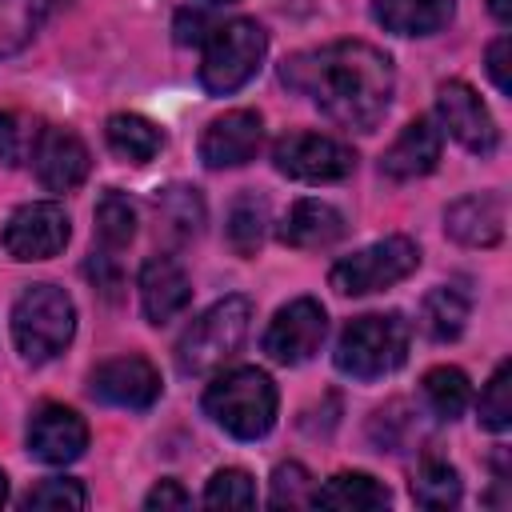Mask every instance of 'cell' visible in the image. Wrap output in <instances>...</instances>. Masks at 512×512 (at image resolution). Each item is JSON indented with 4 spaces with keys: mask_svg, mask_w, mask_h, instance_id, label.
<instances>
[{
    "mask_svg": "<svg viewBox=\"0 0 512 512\" xmlns=\"http://www.w3.org/2000/svg\"><path fill=\"white\" fill-rule=\"evenodd\" d=\"M280 80L292 92H304L328 120L356 132H372L380 124L396 88L388 52L368 40H336L296 52L280 64Z\"/></svg>",
    "mask_w": 512,
    "mask_h": 512,
    "instance_id": "obj_1",
    "label": "cell"
},
{
    "mask_svg": "<svg viewBox=\"0 0 512 512\" xmlns=\"http://www.w3.org/2000/svg\"><path fill=\"white\" fill-rule=\"evenodd\" d=\"M412 328L400 312H368L348 320L336 340V368L352 380H380L408 360Z\"/></svg>",
    "mask_w": 512,
    "mask_h": 512,
    "instance_id": "obj_2",
    "label": "cell"
},
{
    "mask_svg": "<svg viewBox=\"0 0 512 512\" xmlns=\"http://www.w3.org/2000/svg\"><path fill=\"white\" fill-rule=\"evenodd\" d=\"M204 412L236 440H260L276 424V384L260 368H232L204 392Z\"/></svg>",
    "mask_w": 512,
    "mask_h": 512,
    "instance_id": "obj_3",
    "label": "cell"
},
{
    "mask_svg": "<svg viewBox=\"0 0 512 512\" xmlns=\"http://www.w3.org/2000/svg\"><path fill=\"white\" fill-rule=\"evenodd\" d=\"M76 332V304L56 284H32L20 292L12 308V340L16 352L32 364H44L68 348Z\"/></svg>",
    "mask_w": 512,
    "mask_h": 512,
    "instance_id": "obj_4",
    "label": "cell"
},
{
    "mask_svg": "<svg viewBox=\"0 0 512 512\" xmlns=\"http://www.w3.org/2000/svg\"><path fill=\"white\" fill-rule=\"evenodd\" d=\"M252 328V300L248 296H224L208 312H200L188 332L176 344V364L188 376H208L224 360H232Z\"/></svg>",
    "mask_w": 512,
    "mask_h": 512,
    "instance_id": "obj_5",
    "label": "cell"
},
{
    "mask_svg": "<svg viewBox=\"0 0 512 512\" xmlns=\"http://www.w3.org/2000/svg\"><path fill=\"white\" fill-rule=\"evenodd\" d=\"M268 36L256 20H228L216 24L204 40V56H200V84L212 96H228L236 88H244L260 60H264Z\"/></svg>",
    "mask_w": 512,
    "mask_h": 512,
    "instance_id": "obj_6",
    "label": "cell"
},
{
    "mask_svg": "<svg viewBox=\"0 0 512 512\" xmlns=\"http://www.w3.org/2000/svg\"><path fill=\"white\" fill-rule=\"evenodd\" d=\"M420 264V248L416 240L408 236H384L344 260L332 264L328 272V284L340 292V296H368V292H380V288H392L400 280H408Z\"/></svg>",
    "mask_w": 512,
    "mask_h": 512,
    "instance_id": "obj_7",
    "label": "cell"
},
{
    "mask_svg": "<svg viewBox=\"0 0 512 512\" xmlns=\"http://www.w3.org/2000/svg\"><path fill=\"white\" fill-rule=\"evenodd\" d=\"M272 164L288 180H300V184H332V180L352 176L356 152L348 144L332 140V136H320V132H292V136H280L272 144Z\"/></svg>",
    "mask_w": 512,
    "mask_h": 512,
    "instance_id": "obj_8",
    "label": "cell"
},
{
    "mask_svg": "<svg viewBox=\"0 0 512 512\" xmlns=\"http://www.w3.org/2000/svg\"><path fill=\"white\" fill-rule=\"evenodd\" d=\"M72 228H68V212L56 200H32L20 204L8 224H4V248L12 260H52L64 252Z\"/></svg>",
    "mask_w": 512,
    "mask_h": 512,
    "instance_id": "obj_9",
    "label": "cell"
},
{
    "mask_svg": "<svg viewBox=\"0 0 512 512\" xmlns=\"http://www.w3.org/2000/svg\"><path fill=\"white\" fill-rule=\"evenodd\" d=\"M324 332H328V316H324L320 300L300 296V300L284 304L272 316V324L264 332V352L276 364H288L292 368V364H304V360H312L320 352Z\"/></svg>",
    "mask_w": 512,
    "mask_h": 512,
    "instance_id": "obj_10",
    "label": "cell"
},
{
    "mask_svg": "<svg viewBox=\"0 0 512 512\" xmlns=\"http://www.w3.org/2000/svg\"><path fill=\"white\" fill-rule=\"evenodd\" d=\"M436 116H440V132H448L456 144H464L476 156H488L500 140L496 120L488 116L484 100L464 84V80H448L436 92Z\"/></svg>",
    "mask_w": 512,
    "mask_h": 512,
    "instance_id": "obj_11",
    "label": "cell"
},
{
    "mask_svg": "<svg viewBox=\"0 0 512 512\" xmlns=\"http://www.w3.org/2000/svg\"><path fill=\"white\" fill-rule=\"evenodd\" d=\"M32 168L48 192H72L88 180L92 156H88V144L72 128L48 124V128H40V136L32 144Z\"/></svg>",
    "mask_w": 512,
    "mask_h": 512,
    "instance_id": "obj_12",
    "label": "cell"
},
{
    "mask_svg": "<svg viewBox=\"0 0 512 512\" xmlns=\"http://www.w3.org/2000/svg\"><path fill=\"white\" fill-rule=\"evenodd\" d=\"M88 448V424L64 404H40L28 420V452L40 464H72Z\"/></svg>",
    "mask_w": 512,
    "mask_h": 512,
    "instance_id": "obj_13",
    "label": "cell"
},
{
    "mask_svg": "<svg viewBox=\"0 0 512 512\" xmlns=\"http://www.w3.org/2000/svg\"><path fill=\"white\" fill-rule=\"evenodd\" d=\"M260 140H264V124H260V112L252 108H236V112H224L216 116L204 136H200V160L204 168H240L248 164L256 152H260Z\"/></svg>",
    "mask_w": 512,
    "mask_h": 512,
    "instance_id": "obj_14",
    "label": "cell"
},
{
    "mask_svg": "<svg viewBox=\"0 0 512 512\" xmlns=\"http://www.w3.org/2000/svg\"><path fill=\"white\" fill-rule=\"evenodd\" d=\"M92 396L116 408H152L160 396V372L144 356H116L92 372Z\"/></svg>",
    "mask_w": 512,
    "mask_h": 512,
    "instance_id": "obj_15",
    "label": "cell"
},
{
    "mask_svg": "<svg viewBox=\"0 0 512 512\" xmlns=\"http://www.w3.org/2000/svg\"><path fill=\"white\" fill-rule=\"evenodd\" d=\"M504 220H508V204L500 192H472L448 204L444 232L464 248H492L504 240Z\"/></svg>",
    "mask_w": 512,
    "mask_h": 512,
    "instance_id": "obj_16",
    "label": "cell"
},
{
    "mask_svg": "<svg viewBox=\"0 0 512 512\" xmlns=\"http://www.w3.org/2000/svg\"><path fill=\"white\" fill-rule=\"evenodd\" d=\"M440 148H444L440 124L432 116H416L380 156V172L388 180H420L440 164Z\"/></svg>",
    "mask_w": 512,
    "mask_h": 512,
    "instance_id": "obj_17",
    "label": "cell"
},
{
    "mask_svg": "<svg viewBox=\"0 0 512 512\" xmlns=\"http://www.w3.org/2000/svg\"><path fill=\"white\" fill-rule=\"evenodd\" d=\"M192 300V284L172 256H152L140 268V304L152 324H168Z\"/></svg>",
    "mask_w": 512,
    "mask_h": 512,
    "instance_id": "obj_18",
    "label": "cell"
},
{
    "mask_svg": "<svg viewBox=\"0 0 512 512\" xmlns=\"http://www.w3.org/2000/svg\"><path fill=\"white\" fill-rule=\"evenodd\" d=\"M344 236V216L324 200H296L280 220V240L288 248H328Z\"/></svg>",
    "mask_w": 512,
    "mask_h": 512,
    "instance_id": "obj_19",
    "label": "cell"
},
{
    "mask_svg": "<svg viewBox=\"0 0 512 512\" xmlns=\"http://www.w3.org/2000/svg\"><path fill=\"white\" fill-rule=\"evenodd\" d=\"M372 16L396 36H432L452 20V0H376Z\"/></svg>",
    "mask_w": 512,
    "mask_h": 512,
    "instance_id": "obj_20",
    "label": "cell"
},
{
    "mask_svg": "<svg viewBox=\"0 0 512 512\" xmlns=\"http://www.w3.org/2000/svg\"><path fill=\"white\" fill-rule=\"evenodd\" d=\"M316 508H340V512H372V508H388L392 492L368 476V472H336L332 480H324L312 492Z\"/></svg>",
    "mask_w": 512,
    "mask_h": 512,
    "instance_id": "obj_21",
    "label": "cell"
},
{
    "mask_svg": "<svg viewBox=\"0 0 512 512\" xmlns=\"http://www.w3.org/2000/svg\"><path fill=\"white\" fill-rule=\"evenodd\" d=\"M152 208H156V228H160L172 244H188V240L200 236V228H204V200H200V192L188 188V184H168V188H160L156 200H152Z\"/></svg>",
    "mask_w": 512,
    "mask_h": 512,
    "instance_id": "obj_22",
    "label": "cell"
},
{
    "mask_svg": "<svg viewBox=\"0 0 512 512\" xmlns=\"http://www.w3.org/2000/svg\"><path fill=\"white\" fill-rule=\"evenodd\" d=\"M104 140H108V148H112L120 160H128V164H148V160H156V152L164 148V132H160L148 116H136V112H116V116H108Z\"/></svg>",
    "mask_w": 512,
    "mask_h": 512,
    "instance_id": "obj_23",
    "label": "cell"
},
{
    "mask_svg": "<svg viewBox=\"0 0 512 512\" xmlns=\"http://www.w3.org/2000/svg\"><path fill=\"white\" fill-rule=\"evenodd\" d=\"M64 0H0V60L32 44Z\"/></svg>",
    "mask_w": 512,
    "mask_h": 512,
    "instance_id": "obj_24",
    "label": "cell"
},
{
    "mask_svg": "<svg viewBox=\"0 0 512 512\" xmlns=\"http://www.w3.org/2000/svg\"><path fill=\"white\" fill-rule=\"evenodd\" d=\"M468 312H472V296L464 284H440L424 296V308H420V328L432 336V340H456L468 324Z\"/></svg>",
    "mask_w": 512,
    "mask_h": 512,
    "instance_id": "obj_25",
    "label": "cell"
},
{
    "mask_svg": "<svg viewBox=\"0 0 512 512\" xmlns=\"http://www.w3.org/2000/svg\"><path fill=\"white\" fill-rule=\"evenodd\" d=\"M420 396H424V404H428L432 416L456 420V416L468 408V400H472V384H468V376H464L460 368L440 364V368H428V372H424Z\"/></svg>",
    "mask_w": 512,
    "mask_h": 512,
    "instance_id": "obj_26",
    "label": "cell"
},
{
    "mask_svg": "<svg viewBox=\"0 0 512 512\" xmlns=\"http://www.w3.org/2000/svg\"><path fill=\"white\" fill-rule=\"evenodd\" d=\"M268 232V204L256 192H240L228 208V244L236 248V256H256V248L264 244Z\"/></svg>",
    "mask_w": 512,
    "mask_h": 512,
    "instance_id": "obj_27",
    "label": "cell"
},
{
    "mask_svg": "<svg viewBox=\"0 0 512 512\" xmlns=\"http://www.w3.org/2000/svg\"><path fill=\"white\" fill-rule=\"evenodd\" d=\"M412 500L420 508H452L460 500V476L448 460L424 456L420 468L412 472Z\"/></svg>",
    "mask_w": 512,
    "mask_h": 512,
    "instance_id": "obj_28",
    "label": "cell"
},
{
    "mask_svg": "<svg viewBox=\"0 0 512 512\" xmlns=\"http://www.w3.org/2000/svg\"><path fill=\"white\" fill-rule=\"evenodd\" d=\"M136 236V208L128 196H120L116 188L100 196L96 204V240L104 252H120L128 240Z\"/></svg>",
    "mask_w": 512,
    "mask_h": 512,
    "instance_id": "obj_29",
    "label": "cell"
},
{
    "mask_svg": "<svg viewBox=\"0 0 512 512\" xmlns=\"http://www.w3.org/2000/svg\"><path fill=\"white\" fill-rule=\"evenodd\" d=\"M480 424L488 428V432H504L508 424H512V364L504 360L496 372H492V380L484 384V392H480Z\"/></svg>",
    "mask_w": 512,
    "mask_h": 512,
    "instance_id": "obj_30",
    "label": "cell"
},
{
    "mask_svg": "<svg viewBox=\"0 0 512 512\" xmlns=\"http://www.w3.org/2000/svg\"><path fill=\"white\" fill-rule=\"evenodd\" d=\"M204 504L208 508H252L256 504V484L244 468H220L204 488Z\"/></svg>",
    "mask_w": 512,
    "mask_h": 512,
    "instance_id": "obj_31",
    "label": "cell"
},
{
    "mask_svg": "<svg viewBox=\"0 0 512 512\" xmlns=\"http://www.w3.org/2000/svg\"><path fill=\"white\" fill-rule=\"evenodd\" d=\"M312 492H316V484H312L308 468L296 464V460H288V464H280L272 472V496H268V504L272 508H304V504H312Z\"/></svg>",
    "mask_w": 512,
    "mask_h": 512,
    "instance_id": "obj_32",
    "label": "cell"
},
{
    "mask_svg": "<svg viewBox=\"0 0 512 512\" xmlns=\"http://www.w3.org/2000/svg\"><path fill=\"white\" fill-rule=\"evenodd\" d=\"M88 504V492L80 480L72 476H52V480H40L36 488H28L24 496V508H84Z\"/></svg>",
    "mask_w": 512,
    "mask_h": 512,
    "instance_id": "obj_33",
    "label": "cell"
},
{
    "mask_svg": "<svg viewBox=\"0 0 512 512\" xmlns=\"http://www.w3.org/2000/svg\"><path fill=\"white\" fill-rule=\"evenodd\" d=\"M84 272H88V280H92L108 300H116V296H120V268H116V256H112V252H104V248H100V252H92Z\"/></svg>",
    "mask_w": 512,
    "mask_h": 512,
    "instance_id": "obj_34",
    "label": "cell"
},
{
    "mask_svg": "<svg viewBox=\"0 0 512 512\" xmlns=\"http://www.w3.org/2000/svg\"><path fill=\"white\" fill-rule=\"evenodd\" d=\"M188 504H192V496H188V492H184L176 480H160V484H156V488L144 496V508H148V512H164V508H188Z\"/></svg>",
    "mask_w": 512,
    "mask_h": 512,
    "instance_id": "obj_35",
    "label": "cell"
},
{
    "mask_svg": "<svg viewBox=\"0 0 512 512\" xmlns=\"http://www.w3.org/2000/svg\"><path fill=\"white\" fill-rule=\"evenodd\" d=\"M508 52H512V40L508 36H500V40H492V48H488V76H492V84H496V92H512V80H508Z\"/></svg>",
    "mask_w": 512,
    "mask_h": 512,
    "instance_id": "obj_36",
    "label": "cell"
},
{
    "mask_svg": "<svg viewBox=\"0 0 512 512\" xmlns=\"http://www.w3.org/2000/svg\"><path fill=\"white\" fill-rule=\"evenodd\" d=\"M16 156H20V128L8 112H0V168L16 164Z\"/></svg>",
    "mask_w": 512,
    "mask_h": 512,
    "instance_id": "obj_37",
    "label": "cell"
},
{
    "mask_svg": "<svg viewBox=\"0 0 512 512\" xmlns=\"http://www.w3.org/2000/svg\"><path fill=\"white\" fill-rule=\"evenodd\" d=\"M492 16L500 24H512V0H492Z\"/></svg>",
    "mask_w": 512,
    "mask_h": 512,
    "instance_id": "obj_38",
    "label": "cell"
},
{
    "mask_svg": "<svg viewBox=\"0 0 512 512\" xmlns=\"http://www.w3.org/2000/svg\"><path fill=\"white\" fill-rule=\"evenodd\" d=\"M8 500V480H4V472H0V504Z\"/></svg>",
    "mask_w": 512,
    "mask_h": 512,
    "instance_id": "obj_39",
    "label": "cell"
},
{
    "mask_svg": "<svg viewBox=\"0 0 512 512\" xmlns=\"http://www.w3.org/2000/svg\"><path fill=\"white\" fill-rule=\"evenodd\" d=\"M208 4H228V0H208Z\"/></svg>",
    "mask_w": 512,
    "mask_h": 512,
    "instance_id": "obj_40",
    "label": "cell"
}]
</instances>
